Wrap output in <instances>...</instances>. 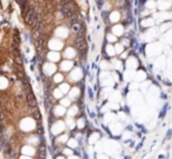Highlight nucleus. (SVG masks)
I'll return each mask as SVG.
<instances>
[{
    "label": "nucleus",
    "instance_id": "1",
    "mask_svg": "<svg viewBox=\"0 0 172 159\" xmlns=\"http://www.w3.org/2000/svg\"><path fill=\"white\" fill-rule=\"evenodd\" d=\"M35 20H37V15L34 13V11L33 10H27V12L25 13V21H26V24L30 25V26H32L35 22Z\"/></svg>",
    "mask_w": 172,
    "mask_h": 159
},
{
    "label": "nucleus",
    "instance_id": "6",
    "mask_svg": "<svg viewBox=\"0 0 172 159\" xmlns=\"http://www.w3.org/2000/svg\"><path fill=\"white\" fill-rule=\"evenodd\" d=\"M61 79H63L61 74H57V75H55V78H54V80H55V81H60Z\"/></svg>",
    "mask_w": 172,
    "mask_h": 159
},
{
    "label": "nucleus",
    "instance_id": "3",
    "mask_svg": "<svg viewBox=\"0 0 172 159\" xmlns=\"http://www.w3.org/2000/svg\"><path fill=\"white\" fill-rule=\"evenodd\" d=\"M54 97H55V98H61V97H63V93L60 92L59 90H55V91H54Z\"/></svg>",
    "mask_w": 172,
    "mask_h": 159
},
{
    "label": "nucleus",
    "instance_id": "2",
    "mask_svg": "<svg viewBox=\"0 0 172 159\" xmlns=\"http://www.w3.org/2000/svg\"><path fill=\"white\" fill-rule=\"evenodd\" d=\"M71 66H72L71 63H64V64H63V68H64V70H70Z\"/></svg>",
    "mask_w": 172,
    "mask_h": 159
},
{
    "label": "nucleus",
    "instance_id": "5",
    "mask_svg": "<svg viewBox=\"0 0 172 159\" xmlns=\"http://www.w3.org/2000/svg\"><path fill=\"white\" fill-rule=\"evenodd\" d=\"M61 104H63V105H64V106H68V105H70V100L64 99V100H63V101H61Z\"/></svg>",
    "mask_w": 172,
    "mask_h": 159
},
{
    "label": "nucleus",
    "instance_id": "4",
    "mask_svg": "<svg viewBox=\"0 0 172 159\" xmlns=\"http://www.w3.org/2000/svg\"><path fill=\"white\" fill-rule=\"evenodd\" d=\"M55 112H57V114H59V116H63V114H64V111H63L60 107H59V108H58V107L55 108Z\"/></svg>",
    "mask_w": 172,
    "mask_h": 159
}]
</instances>
